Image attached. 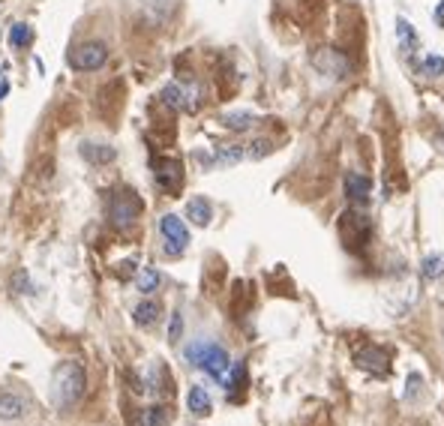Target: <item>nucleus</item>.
Wrapping results in <instances>:
<instances>
[{"mask_svg": "<svg viewBox=\"0 0 444 426\" xmlns=\"http://www.w3.org/2000/svg\"><path fill=\"white\" fill-rule=\"evenodd\" d=\"M87 388V375L82 369V363L75 360H60L52 372V399L57 409H73L82 399V393Z\"/></svg>", "mask_w": 444, "mask_h": 426, "instance_id": "1", "label": "nucleus"}, {"mask_svg": "<svg viewBox=\"0 0 444 426\" xmlns=\"http://www.w3.org/2000/svg\"><path fill=\"white\" fill-rule=\"evenodd\" d=\"M186 360L193 363V367L205 369L207 375H214V379H225V372L231 369V360H228V351L216 346V342H193V346L186 348Z\"/></svg>", "mask_w": 444, "mask_h": 426, "instance_id": "2", "label": "nucleus"}, {"mask_svg": "<svg viewBox=\"0 0 444 426\" xmlns=\"http://www.w3.org/2000/svg\"><path fill=\"white\" fill-rule=\"evenodd\" d=\"M141 216V198L135 196L133 189H120L114 198H111L108 205V219L111 226L120 228V231H129L138 222Z\"/></svg>", "mask_w": 444, "mask_h": 426, "instance_id": "3", "label": "nucleus"}, {"mask_svg": "<svg viewBox=\"0 0 444 426\" xmlns=\"http://www.w3.org/2000/svg\"><path fill=\"white\" fill-rule=\"evenodd\" d=\"M105 60H108V45L90 39V43H82L69 52L66 64H69V69H75V73H96V69L105 66Z\"/></svg>", "mask_w": 444, "mask_h": 426, "instance_id": "4", "label": "nucleus"}, {"mask_svg": "<svg viewBox=\"0 0 444 426\" xmlns=\"http://www.w3.org/2000/svg\"><path fill=\"white\" fill-rule=\"evenodd\" d=\"M159 235H163V240H165V247H163L165 256H180L189 243L186 222L180 216H175V213H165V216L159 219Z\"/></svg>", "mask_w": 444, "mask_h": 426, "instance_id": "5", "label": "nucleus"}, {"mask_svg": "<svg viewBox=\"0 0 444 426\" xmlns=\"http://www.w3.org/2000/svg\"><path fill=\"white\" fill-rule=\"evenodd\" d=\"M198 87H186V85H177V81H171V85L163 87V103L175 111H186V115H193L198 111Z\"/></svg>", "mask_w": 444, "mask_h": 426, "instance_id": "6", "label": "nucleus"}, {"mask_svg": "<svg viewBox=\"0 0 444 426\" xmlns=\"http://www.w3.org/2000/svg\"><path fill=\"white\" fill-rule=\"evenodd\" d=\"M312 66L325 75H333V78H346L348 69H351L348 57L342 52H336V48H318V52L312 54Z\"/></svg>", "mask_w": 444, "mask_h": 426, "instance_id": "7", "label": "nucleus"}, {"mask_svg": "<svg viewBox=\"0 0 444 426\" xmlns=\"http://www.w3.org/2000/svg\"><path fill=\"white\" fill-rule=\"evenodd\" d=\"M156 184L159 189H165V192H177L180 186H184V166H180L177 159H159L156 166Z\"/></svg>", "mask_w": 444, "mask_h": 426, "instance_id": "8", "label": "nucleus"}, {"mask_svg": "<svg viewBox=\"0 0 444 426\" xmlns=\"http://www.w3.org/2000/svg\"><path fill=\"white\" fill-rule=\"evenodd\" d=\"M346 198L351 201V205H363V201L369 198V192H372V184H369V177L367 175H360V171H348L346 175Z\"/></svg>", "mask_w": 444, "mask_h": 426, "instance_id": "9", "label": "nucleus"}, {"mask_svg": "<svg viewBox=\"0 0 444 426\" xmlns=\"http://www.w3.org/2000/svg\"><path fill=\"white\" fill-rule=\"evenodd\" d=\"M355 363H357L360 369H367V372L385 375L390 358H387V351H385V348H363V351L355 354Z\"/></svg>", "mask_w": 444, "mask_h": 426, "instance_id": "10", "label": "nucleus"}, {"mask_svg": "<svg viewBox=\"0 0 444 426\" xmlns=\"http://www.w3.org/2000/svg\"><path fill=\"white\" fill-rule=\"evenodd\" d=\"M82 156L90 162V166H108V162L117 159V150L111 145H94V141H82Z\"/></svg>", "mask_w": 444, "mask_h": 426, "instance_id": "11", "label": "nucleus"}, {"mask_svg": "<svg viewBox=\"0 0 444 426\" xmlns=\"http://www.w3.org/2000/svg\"><path fill=\"white\" fill-rule=\"evenodd\" d=\"M24 411H27L24 397H18V393H13V390L0 393V420H18Z\"/></svg>", "mask_w": 444, "mask_h": 426, "instance_id": "12", "label": "nucleus"}, {"mask_svg": "<svg viewBox=\"0 0 444 426\" xmlns=\"http://www.w3.org/2000/svg\"><path fill=\"white\" fill-rule=\"evenodd\" d=\"M186 219H193L195 226H201V228L210 226V219H214V207H210V201L201 198V196L193 198V201L186 205Z\"/></svg>", "mask_w": 444, "mask_h": 426, "instance_id": "13", "label": "nucleus"}, {"mask_svg": "<svg viewBox=\"0 0 444 426\" xmlns=\"http://www.w3.org/2000/svg\"><path fill=\"white\" fill-rule=\"evenodd\" d=\"M186 405L189 411L198 414V418H205V414H210V409H214V402H210V393L205 388H198V384H193L186 393Z\"/></svg>", "mask_w": 444, "mask_h": 426, "instance_id": "14", "label": "nucleus"}, {"mask_svg": "<svg viewBox=\"0 0 444 426\" xmlns=\"http://www.w3.org/2000/svg\"><path fill=\"white\" fill-rule=\"evenodd\" d=\"M133 316H135V321L141 324V328H150V324H156L159 316H163V307H159L156 300H141Z\"/></svg>", "mask_w": 444, "mask_h": 426, "instance_id": "15", "label": "nucleus"}, {"mask_svg": "<svg viewBox=\"0 0 444 426\" xmlns=\"http://www.w3.org/2000/svg\"><path fill=\"white\" fill-rule=\"evenodd\" d=\"M222 124H225L231 133H246V129L256 124V115H252V111H228V115H222Z\"/></svg>", "mask_w": 444, "mask_h": 426, "instance_id": "16", "label": "nucleus"}, {"mask_svg": "<svg viewBox=\"0 0 444 426\" xmlns=\"http://www.w3.org/2000/svg\"><path fill=\"white\" fill-rule=\"evenodd\" d=\"M244 156H246V150L240 145H222V147H216L214 162H216V166H237Z\"/></svg>", "mask_w": 444, "mask_h": 426, "instance_id": "17", "label": "nucleus"}, {"mask_svg": "<svg viewBox=\"0 0 444 426\" xmlns=\"http://www.w3.org/2000/svg\"><path fill=\"white\" fill-rule=\"evenodd\" d=\"M159 282H163V277H159V270L156 267H141L135 273V286L141 294H150V291H156L159 288Z\"/></svg>", "mask_w": 444, "mask_h": 426, "instance_id": "18", "label": "nucleus"}, {"mask_svg": "<svg viewBox=\"0 0 444 426\" xmlns=\"http://www.w3.org/2000/svg\"><path fill=\"white\" fill-rule=\"evenodd\" d=\"M168 420H171V411L165 405H154V409L141 414V426H168Z\"/></svg>", "mask_w": 444, "mask_h": 426, "instance_id": "19", "label": "nucleus"}, {"mask_svg": "<svg viewBox=\"0 0 444 426\" xmlns=\"http://www.w3.org/2000/svg\"><path fill=\"white\" fill-rule=\"evenodd\" d=\"M27 43H30V24L15 22L13 27H9V45H13V48H24Z\"/></svg>", "mask_w": 444, "mask_h": 426, "instance_id": "20", "label": "nucleus"}, {"mask_svg": "<svg viewBox=\"0 0 444 426\" xmlns=\"http://www.w3.org/2000/svg\"><path fill=\"white\" fill-rule=\"evenodd\" d=\"M9 286H13L15 294H34V282H30V277H27V270H24V267H18V270L13 273Z\"/></svg>", "mask_w": 444, "mask_h": 426, "instance_id": "21", "label": "nucleus"}, {"mask_svg": "<svg viewBox=\"0 0 444 426\" xmlns=\"http://www.w3.org/2000/svg\"><path fill=\"white\" fill-rule=\"evenodd\" d=\"M420 73H423V75H429V78H436V75H444V57H438V54H429V57H423V64H420Z\"/></svg>", "mask_w": 444, "mask_h": 426, "instance_id": "22", "label": "nucleus"}, {"mask_svg": "<svg viewBox=\"0 0 444 426\" xmlns=\"http://www.w3.org/2000/svg\"><path fill=\"white\" fill-rule=\"evenodd\" d=\"M270 150H274V141H270V138H256V141L249 145L246 156H249V159H265Z\"/></svg>", "mask_w": 444, "mask_h": 426, "instance_id": "23", "label": "nucleus"}, {"mask_svg": "<svg viewBox=\"0 0 444 426\" xmlns=\"http://www.w3.org/2000/svg\"><path fill=\"white\" fill-rule=\"evenodd\" d=\"M441 267H444V261H441L438 256H427V258H423L420 273H423L427 279H438V277H441Z\"/></svg>", "mask_w": 444, "mask_h": 426, "instance_id": "24", "label": "nucleus"}, {"mask_svg": "<svg viewBox=\"0 0 444 426\" xmlns=\"http://www.w3.org/2000/svg\"><path fill=\"white\" fill-rule=\"evenodd\" d=\"M397 34L402 36V48H406V54H408V48L415 45V30H411L408 22H402V18H399V22H397Z\"/></svg>", "mask_w": 444, "mask_h": 426, "instance_id": "25", "label": "nucleus"}, {"mask_svg": "<svg viewBox=\"0 0 444 426\" xmlns=\"http://www.w3.org/2000/svg\"><path fill=\"white\" fill-rule=\"evenodd\" d=\"M180 333H184V316H180V312H175V316H171V324H168V339L177 342Z\"/></svg>", "mask_w": 444, "mask_h": 426, "instance_id": "26", "label": "nucleus"}, {"mask_svg": "<svg viewBox=\"0 0 444 426\" xmlns=\"http://www.w3.org/2000/svg\"><path fill=\"white\" fill-rule=\"evenodd\" d=\"M9 94V85H6V81H0V99H3Z\"/></svg>", "mask_w": 444, "mask_h": 426, "instance_id": "27", "label": "nucleus"}, {"mask_svg": "<svg viewBox=\"0 0 444 426\" xmlns=\"http://www.w3.org/2000/svg\"><path fill=\"white\" fill-rule=\"evenodd\" d=\"M3 168H6V166H3V159H0V175H3Z\"/></svg>", "mask_w": 444, "mask_h": 426, "instance_id": "28", "label": "nucleus"}]
</instances>
